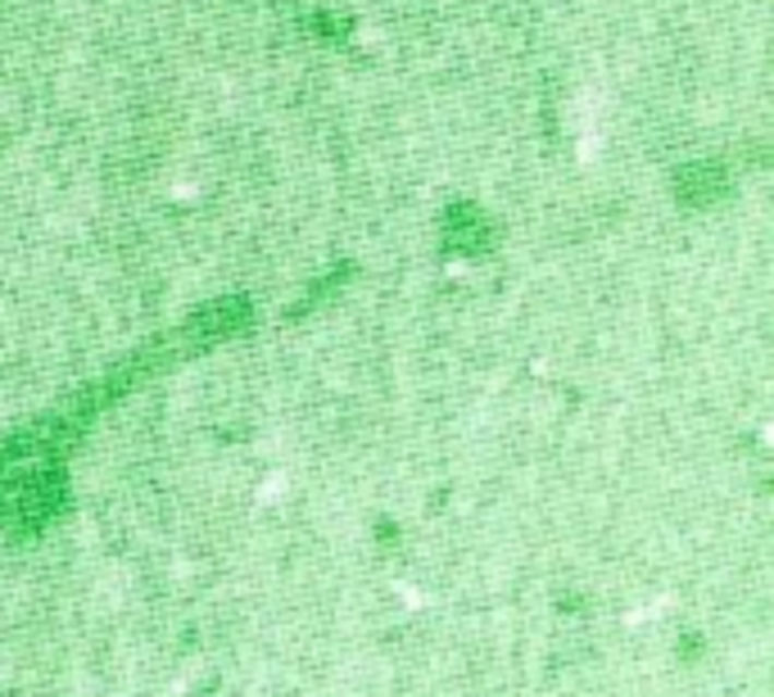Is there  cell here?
<instances>
[{"label": "cell", "instance_id": "6da1fadb", "mask_svg": "<svg viewBox=\"0 0 774 697\" xmlns=\"http://www.w3.org/2000/svg\"><path fill=\"white\" fill-rule=\"evenodd\" d=\"M702 648H706V644H702V634H684V644H679V661H693Z\"/></svg>", "mask_w": 774, "mask_h": 697}]
</instances>
